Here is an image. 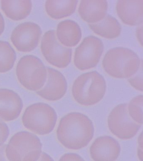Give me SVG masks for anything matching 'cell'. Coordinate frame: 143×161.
<instances>
[{"label":"cell","mask_w":143,"mask_h":161,"mask_svg":"<svg viewBox=\"0 0 143 161\" xmlns=\"http://www.w3.org/2000/svg\"><path fill=\"white\" fill-rule=\"evenodd\" d=\"M95 128L91 119L78 112L68 113L60 120L56 135L60 143L67 149L85 148L93 138Z\"/></svg>","instance_id":"1"},{"label":"cell","mask_w":143,"mask_h":161,"mask_svg":"<svg viewBox=\"0 0 143 161\" xmlns=\"http://www.w3.org/2000/svg\"><path fill=\"white\" fill-rule=\"evenodd\" d=\"M142 61L137 54L127 48L110 49L103 60V68L110 76L117 79H129L135 75Z\"/></svg>","instance_id":"2"},{"label":"cell","mask_w":143,"mask_h":161,"mask_svg":"<svg viewBox=\"0 0 143 161\" xmlns=\"http://www.w3.org/2000/svg\"><path fill=\"white\" fill-rule=\"evenodd\" d=\"M106 89L103 76L98 72L93 71L81 74L76 78L73 84L71 92L78 104L90 106L102 100Z\"/></svg>","instance_id":"3"},{"label":"cell","mask_w":143,"mask_h":161,"mask_svg":"<svg viewBox=\"0 0 143 161\" xmlns=\"http://www.w3.org/2000/svg\"><path fill=\"white\" fill-rule=\"evenodd\" d=\"M5 153L9 161H37L42 153V143L30 132H19L6 145Z\"/></svg>","instance_id":"4"},{"label":"cell","mask_w":143,"mask_h":161,"mask_svg":"<svg viewBox=\"0 0 143 161\" xmlns=\"http://www.w3.org/2000/svg\"><path fill=\"white\" fill-rule=\"evenodd\" d=\"M56 111L44 103H37L27 107L22 117L24 126L39 135L49 134L54 129L57 120Z\"/></svg>","instance_id":"5"},{"label":"cell","mask_w":143,"mask_h":161,"mask_svg":"<svg viewBox=\"0 0 143 161\" xmlns=\"http://www.w3.org/2000/svg\"><path fill=\"white\" fill-rule=\"evenodd\" d=\"M16 75L24 87L31 91L37 92L43 87L47 80V68L37 57L25 55L18 62Z\"/></svg>","instance_id":"6"},{"label":"cell","mask_w":143,"mask_h":161,"mask_svg":"<svg viewBox=\"0 0 143 161\" xmlns=\"http://www.w3.org/2000/svg\"><path fill=\"white\" fill-rule=\"evenodd\" d=\"M107 124L109 130L114 136L124 140L135 137L142 126L129 115L127 104H119L112 110L108 117Z\"/></svg>","instance_id":"7"},{"label":"cell","mask_w":143,"mask_h":161,"mask_svg":"<svg viewBox=\"0 0 143 161\" xmlns=\"http://www.w3.org/2000/svg\"><path fill=\"white\" fill-rule=\"evenodd\" d=\"M42 55L47 62L59 69L67 67L72 58V49L61 45L54 30H49L44 35L41 43Z\"/></svg>","instance_id":"8"},{"label":"cell","mask_w":143,"mask_h":161,"mask_svg":"<svg viewBox=\"0 0 143 161\" xmlns=\"http://www.w3.org/2000/svg\"><path fill=\"white\" fill-rule=\"evenodd\" d=\"M104 44L93 36L85 37L75 50L74 62L79 70H85L97 65L104 51Z\"/></svg>","instance_id":"9"},{"label":"cell","mask_w":143,"mask_h":161,"mask_svg":"<svg viewBox=\"0 0 143 161\" xmlns=\"http://www.w3.org/2000/svg\"><path fill=\"white\" fill-rule=\"evenodd\" d=\"M42 34V30L37 24L24 22L14 30L11 34V40L19 51L30 52L38 46Z\"/></svg>","instance_id":"10"},{"label":"cell","mask_w":143,"mask_h":161,"mask_svg":"<svg viewBox=\"0 0 143 161\" xmlns=\"http://www.w3.org/2000/svg\"><path fill=\"white\" fill-rule=\"evenodd\" d=\"M47 80L42 89L36 92L41 97L50 101L62 99L67 92V80L63 74L52 68L47 67Z\"/></svg>","instance_id":"11"},{"label":"cell","mask_w":143,"mask_h":161,"mask_svg":"<svg viewBox=\"0 0 143 161\" xmlns=\"http://www.w3.org/2000/svg\"><path fill=\"white\" fill-rule=\"evenodd\" d=\"M121 152L120 143L110 136L96 138L90 148V154L94 161H116Z\"/></svg>","instance_id":"12"},{"label":"cell","mask_w":143,"mask_h":161,"mask_svg":"<svg viewBox=\"0 0 143 161\" xmlns=\"http://www.w3.org/2000/svg\"><path fill=\"white\" fill-rule=\"evenodd\" d=\"M23 103L17 93L7 89H0V119L12 121L19 116Z\"/></svg>","instance_id":"13"},{"label":"cell","mask_w":143,"mask_h":161,"mask_svg":"<svg viewBox=\"0 0 143 161\" xmlns=\"http://www.w3.org/2000/svg\"><path fill=\"white\" fill-rule=\"evenodd\" d=\"M117 13L125 25L130 26L143 25V0L123 1L117 2Z\"/></svg>","instance_id":"14"},{"label":"cell","mask_w":143,"mask_h":161,"mask_svg":"<svg viewBox=\"0 0 143 161\" xmlns=\"http://www.w3.org/2000/svg\"><path fill=\"white\" fill-rule=\"evenodd\" d=\"M108 7L107 1H81L78 12L84 21L90 24H95L101 21L105 17Z\"/></svg>","instance_id":"15"},{"label":"cell","mask_w":143,"mask_h":161,"mask_svg":"<svg viewBox=\"0 0 143 161\" xmlns=\"http://www.w3.org/2000/svg\"><path fill=\"white\" fill-rule=\"evenodd\" d=\"M82 32L78 24L71 20L61 21L58 25L56 37L61 45L66 47H73L80 42Z\"/></svg>","instance_id":"16"},{"label":"cell","mask_w":143,"mask_h":161,"mask_svg":"<svg viewBox=\"0 0 143 161\" xmlns=\"http://www.w3.org/2000/svg\"><path fill=\"white\" fill-rule=\"evenodd\" d=\"M1 8L7 17L14 21H18L28 17L32 11L31 1H1Z\"/></svg>","instance_id":"17"},{"label":"cell","mask_w":143,"mask_h":161,"mask_svg":"<svg viewBox=\"0 0 143 161\" xmlns=\"http://www.w3.org/2000/svg\"><path fill=\"white\" fill-rule=\"evenodd\" d=\"M90 28L99 36L107 39L116 38L121 32V26L118 20L110 15L95 24H89Z\"/></svg>","instance_id":"18"},{"label":"cell","mask_w":143,"mask_h":161,"mask_svg":"<svg viewBox=\"0 0 143 161\" xmlns=\"http://www.w3.org/2000/svg\"><path fill=\"white\" fill-rule=\"evenodd\" d=\"M79 1L76 0L47 1L45 3L46 13L54 19H61L75 12Z\"/></svg>","instance_id":"19"},{"label":"cell","mask_w":143,"mask_h":161,"mask_svg":"<svg viewBox=\"0 0 143 161\" xmlns=\"http://www.w3.org/2000/svg\"><path fill=\"white\" fill-rule=\"evenodd\" d=\"M17 55L9 42L0 41V73L9 71L15 63Z\"/></svg>","instance_id":"20"},{"label":"cell","mask_w":143,"mask_h":161,"mask_svg":"<svg viewBox=\"0 0 143 161\" xmlns=\"http://www.w3.org/2000/svg\"><path fill=\"white\" fill-rule=\"evenodd\" d=\"M143 97L139 95L134 97L127 104L128 113L135 123L142 125Z\"/></svg>","instance_id":"21"},{"label":"cell","mask_w":143,"mask_h":161,"mask_svg":"<svg viewBox=\"0 0 143 161\" xmlns=\"http://www.w3.org/2000/svg\"><path fill=\"white\" fill-rule=\"evenodd\" d=\"M130 85L136 90L143 92L142 62L139 70L134 75L128 79Z\"/></svg>","instance_id":"22"},{"label":"cell","mask_w":143,"mask_h":161,"mask_svg":"<svg viewBox=\"0 0 143 161\" xmlns=\"http://www.w3.org/2000/svg\"><path fill=\"white\" fill-rule=\"evenodd\" d=\"M9 128L4 122L0 120V147L4 145L9 135Z\"/></svg>","instance_id":"23"},{"label":"cell","mask_w":143,"mask_h":161,"mask_svg":"<svg viewBox=\"0 0 143 161\" xmlns=\"http://www.w3.org/2000/svg\"><path fill=\"white\" fill-rule=\"evenodd\" d=\"M59 161H85L79 154L76 153H66L60 158Z\"/></svg>","instance_id":"24"},{"label":"cell","mask_w":143,"mask_h":161,"mask_svg":"<svg viewBox=\"0 0 143 161\" xmlns=\"http://www.w3.org/2000/svg\"><path fill=\"white\" fill-rule=\"evenodd\" d=\"M137 156L140 161H143V134L142 132L139 136L138 139Z\"/></svg>","instance_id":"25"},{"label":"cell","mask_w":143,"mask_h":161,"mask_svg":"<svg viewBox=\"0 0 143 161\" xmlns=\"http://www.w3.org/2000/svg\"><path fill=\"white\" fill-rule=\"evenodd\" d=\"M137 39L141 46L143 45V25H139L136 30Z\"/></svg>","instance_id":"26"},{"label":"cell","mask_w":143,"mask_h":161,"mask_svg":"<svg viewBox=\"0 0 143 161\" xmlns=\"http://www.w3.org/2000/svg\"><path fill=\"white\" fill-rule=\"evenodd\" d=\"M6 145H3L0 147V161H9L6 157L5 148Z\"/></svg>","instance_id":"27"},{"label":"cell","mask_w":143,"mask_h":161,"mask_svg":"<svg viewBox=\"0 0 143 161\" xmlns=\"http://www.w3.org/2000/svg\"><path fill=\"white\" fill-rule=\"evenodd\" d=\"M37 161H54V160L49 155L43 152Z\"/></svg>","instance_id":"28"},{"label":"cell","mask_w":143,"mask_h":161,"mask_svg":"<svg viewBox=\"0 0 143 161\" xmlns=\"http://www.w3.org/2000/svg\"><path fill=\"white\" fill-rule=\"evenodd\" d=\"M5 29V21L2 14L0 13V36L2 35Z\"/></svg>","instance_id":"29"}]
</instances>
